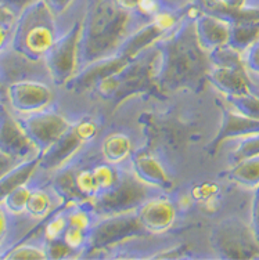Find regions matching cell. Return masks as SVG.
I'll use <instances>...</instances> for the list:
<instances>
[{
  "label": "cell",
  "mask_w": 259,
  "mask_h": 260,
  "mask_svg": "<svg viewBox=\"0 0 259 260\" xmlns=\"http://www.w3.org/2000/svg\"><path fill=\"white\" fill-rule=\"evenodd\" d=\"M194 15L189 10L174 30L155 43L158 50L155 85L161 91H198L207 83L210 53L199 45Z\"/></svg>",
  "instance_id": "obj_1"
},
{
  "label": "cell",
  "mask_w": 259,
  "mask_h": 260,
  "mask_svg": "<svg viewBox=\"0 0 259 260\" xmlns=\"http://www.w3.org/2000/svg\"><path fill=\"white\" fill-rule=\"evenodd\" d=\"M145 24L114 0H90L82 18L78 71L117 54L125 40Z\"/></svg>",
  "instance_id": "obj_2"
},
{
  "label": "cell",
  "mask_w": 259,
  "mask_h": 260,
  "mask_svg": "<svg viewBox=\"0 0 259 260\" xmlns=\"http://www.w3.org/2000/svg\"><path fill=\"white\" fill-rule=\"evenodd\" d=\"M55 17L46 0H36L17 17L10 47L31 60H45L60 36Z\"/></svg>",
  "instance_id": "obj_3"
},
{
  "label": "cell",
  "mask_w": 259,
  "mask_h": 260,
  "mask_svg": "<svg viewBox=\"0 0 259 260\" xmlns=\"http://www.w3.org/2000/svg\"><path fill=\"white\" fill-rule=\"evenodd\" d=\"M158 50L155 45L137 57L132 58L114 75L108 76L96 86V93L104 100L115 103L128 99L130 95L147 91L155 85V68H157Z\"/></svg>",
  "instance_id": "obj_4"
},
{
  "label": "cell",
  "mask_w": 259,
  "mask_h": 260,
  "mask_svg": "<svg viewBox=\"0 0 259 260\" xmlns=\"http://www.w3.org/2000/svg\"><path fill=\"white\" fill-rule=\"evenodd\" d=\"M158 194V190L145 184L136 177L132 170L122 173L118 184L110 191L101 192L86 204L96 219L135 212L150 197Z\"/></svg>",
  "instance_id": "obj_5"
},
{
  "label": "cell",
  "mask_w": 259,
  "mask_h": 260,
  "mask_svg": "<svg viewBox=\"0 0 259 260\" xmlns=\"http://www.w3.org/2000/svg\"><path fill=\"white\" fill-rule=\"evenodd\" d=\"M146 235L150 234L140 224L136 210L122 215L99 217L90 230L85 252L110 249L129 240H136Z\"/></svg>",
  "instance_id": "obj_6"
},
{
  "label": "cell",
  "mask_w": 259,
  "mask_h": 260,
  "mask_svg": "<svg viewBox=\"0 0 259 260\" xmlns=\"http://www.w3.org/2000/svg\"><path fill=\"white\" fill-rule=\"evenodd\" d=\"M82 20H76L70 29L57 38L45 57L51 83L65 86L78 74V51H79Z\"/></svg>",
  "instance_id": "obj_7"
},
{
  "label": "cell",
  "mask_w": 259,
  "mask_h": 260,
  "mask_svg": "<svg viewBox=\"0 0 259 260\" xmlns=\"http://www.w3.org/2000/svg\"><path fill=\"white\" fill-rule=\"evenodd\" d=\"M212 246L222 259H255L259 245L251 227L236 217L220 221L212 231Z\"/></svg>",
  "instance_id": "obj_8"
},
{
  "label": "cell",
  "mask_w": 259,
  "mask_h": 260,
  "mask_svg": "<svg viewBox=\"0 0 259 260\" xmlns=\"http://www.w3.org/2000/svg\"><path fill=\"white\" fill-rule=\"evenodd\" d=\"M54 100V90L46 80H18L6 86L5 103L17 115H28L51 108Z\"/></svg>",
  "instance_id": "obj_9"
},
{
  "label": "cell",
  "mask_w": 259,
  "mask_h": 260,
  "mask_svg": "<svg viewBox=\"0 0 259 260\" xmlns=\"http://www.w3.org/2000/svg\"><path fill=\"white\" fill-rule=\"evenodd\" d=\"M17 116L40 154L63 137L72 126V122L51 108L39 111L35 114Z\"/></svg>",
  "instance_id": "obj_10"
},
{
  "label": "cell",
  "mask_w": 259,
  "mask_h": 260,
  "mask_svg": "<svg viewBox=\"0 0 259 260\" xmlns=\"http://www.w3.org/2000/svg\"><path fill=\"white\" fill-rule=\"evenodd\" d=\"M0 151L21 162L40 154L30 136L26 135L18 116L7 107L5 101H0Z\"/></svg>",
  "instance_id": "obj_11"
},
{
  "label": "cell",
  "mask_w": 259,
  "mask_h": 260,
  "mask_svg": "<svg viewBox=\"0 0 259 260\" xmlns=\"http://www.w3.org/2000/svg\"><path fill=\"white\" fill-rule=\"evenodd\" d=\"M0 78L6 86L26 79L46 80L51 83L45 61L31 60L10 46L0 51Z\"/></svg>",
  "instance_id": "obj_12"
},
{
  "label": "cell",
  "mask_w": 259,
  "mask_h": 260,
  "mask_svg": "<svg viewBox=\"0 0 259 260\" xmlns=\"http://www.w3.org/2000/svg\"><path fill=\"white\" fill-rule=\"evenodd\" d=\"M207 82L214 86L215 89L224 97L245 94V93L259 90L254 85L244 64H211L208 75H207Z\"/></svg>",
  "instance_id": "obj_13"
},
{
  "label": "cell",
  "mask_w": 259,
  "mask_h": 260,
  "mask_svg": "<svg viewBox=\"0 0 259 260\" xmlns=\"http://www.w3.org/2000/svg\"><path fill=\"white\" fill-rule=\"evenodd\" d=\"M136 215L149 234H162L176 220V206L169 197L155 194L136 209Z\"/></svg>",
  "instance_id": "obj_14"
},
{
  "label": "cell",
  "mask_w": 259,
  "mask_h": 260,
  "mask_svg": "<svg viewBox=\"0 0 259 260\" xmlns=\"http://www.w3.org/2000/svg\"><path fill=\"white\" fill-rule=\"evenodd\" d=\"M129 160L132 173L145 184L158 191H170L174 188L172 177L151 151H133Z\"/></svg>",
  "instance_id": "obj_15"
},
{
  "label": "cell",
  "mask_w": 259,
  "mask_h": 260,
  "mask_svg": "<svg viewBox=\"0 0 259 260\" xmlns=\"http://www.w3.org/2000/svg\"><path fill=\"white\" fill-rule=\"evenodd\" d=\"M259 133V119H252L240 114L235 108L224 105L222 107V123L218 135L208 145L210 154H215L219 147L227 140H239L247 136Z\"/></svg>",
  "instance_id": "obj_16"
},
{
  "label": "cell",
  "mask_w": 259,
  "mask_h": 260,
  "mask_svg": "<svg viewBox=\"0 0 259 260\" xmlns=\"http://www.w3.org/2000/svg\"><path fill=\"white\" fill-rule=\"evenodd\" d=\"M194 26L199 45L208 53L220 46L229 45L232 22L223 17L203 11L198 7L194 15Z\"/></svg>",
  "instance_id": "obj_17"
},
{
  "label": "cell",
  "mask_w": 259,
  "mask_h": 260,
  "mask_svg": "<svg viewBox=\"0 0 259 260\" xmlns=\"http://www.w3.org/2000/svg\"><path fill=\"white\" fill-rule=\"evenodd\" d=\"M85 145V141L75 133V130L71 126L70 130L63 137H60L45 152L40 154L39 169L49 170V172L61 169L63 166L70 164Z\"/></svg>",
  "instance_id": "obj_18"
},
{
  "label": "cell",
  "mask_w": 259,
  "mask_h": 260,
  "mask_svg": "<svg viewBox=\"0 0 259 260\" xmlns=\"http://www.w3.org/2000/svg\"><path fill=\"white\" fill-rule=\"evenodd\" d=\"M40 154L31 159L22 160L18 165L0 177V204L5 201L7 195L13 192L21 185L30 184L31 179L35 176L36 170L39 169Z\"/></svg>",
  "instance_id": "obj_19"
},
{
  "label": "cell",
  "mask_w": 259,
  "mask_h": 260,
  "mask_svg": "<svg viewBox=\"0 0 259 260\" xmlns=\"http://www.w3.org/2000/svg\"><path fill=\"white\" fill-rule=\"evenodd\" d=\"M101 154L104 160L114 165H121L129 160L130 155L133 154L130 137L122 132L111 133L101 143Z\"/></svg>",
  "instance_id": "obj_20"
},
{
  "label": "cell",
  "mask_w": 259,
  "mask_h": 260,
  "mask_svg": "<svg viewBox=\"0 0 259 260\" xmlns=\"http://www.w3.org/2000/svg\"><path fill=\"white\" fill-rule=\"evenodd\" d=\"M57 192L53 190V187L47 188H32L30 195V200L26 204L25 215L32 220H43L47 219L55 210L54 197H57Z\"/></svg>",
  "instance_id": "obj_21"
},
{
  "label": "cell",
  "mask_w": 259,
  "mask_h": 260,
  "mask_svg": "<svg viewBox=\"0 0 259 260\" xmlns=\"http://www.w3.org/2000/svg\"><path fill=\"white\" fill-rule=\"evenodd\" d=\"M226 177L237 185L255 190L259 187V156L232 164Z\"/></svg>",
  "instance_id": "obj_22"
},
{
  "label": "cell",
  "mask_w": 259,
  "mask_h": 260,
  "mask_svg": "<svg viewBox=\"0 0 259 260\" xmlns=\"http://www.w3.org/2000/svg\"><path fill=\"white\" fill-rule=\"evenodd\" d=\"M259 39V18H247L232 22L229 46L244 53Z\"/></svg>",
  "instance_id": "obj_23"
},
{
  "label": "cell",
  "mask_w": 259,
  "mask_h": 260,
  "mask_svg": "<svg viewBox=\"0 0 259 260\" xmlns=\"http://www.w3.org/2000/svg\"><path fill=\"white\" fill-rule=\"evenodd\" d=\"M92 170H93L100 194L114 188L115 185L120 183L122 173H124V170L120 169V165H114L107 160L95 164L92 166Z\"/></svg>",
  "instance_id": "obj_24"
},
{
  "label": "cell",
  "mask_w": 259,
  "mask_h": 260,
  "mask_svg": "<svg viewBox=\"0 0 259 260\" xmlns=\"http://www.w3.org/2000/svg\"><path fill=\"white\" fill-rule=\"evenodd\" d=\"M72 165H74V160H72ZM74 177L76 188H78L79 194L82 195L85 202L93 200L95 197L100 194L92 166L90 168H82V166L74 165Z\"/></svg>",
  "instance_id": "obj_25"
},
{
  "label": "cell",
  "mask_w": 259,
  "mask_h": 260,
  "mask_svg": "<svg viewBox=\"0 0 259 260\" xmlns=\"http://www.w3.org/2000/svg\"><path fill=\"white\" fill-rule=\"evenodd\" d=\"M224 99L226 103L237 112L252 119H259V90L240 95H230Z\"/></svg>",
  "instance_id": "obj_26"
},
{
  "label": "cell",
  "mask_w": 259,
  "mask_h": 260,
  "mask_svg": "<svg viewBox=\"0 0 259 260\" xmlns=\"http://www.w3.org/2000/svg\"><path fill=\"white\" fill-rule=\"evenodd\" d=\"M31 191H32V187L30 184L21 185L7 195L2 204L6 206V209L9 210L13 216L25 215V209H26L28 200H30Z\"/></svg>",
  "instance_id": "obj_27"
},
{
  "label": "cell",
  "mask_w": 259,
  "mask_h": 260,
  "mask_svg": "<svg viewBox=\"0 0 259 260\" xmlns=\"http://www.w3.org/2000/svg\"><path fill=\"white\" fill-rule=\"evenodd\" d=\"M259 156V133L239 139L236 148L230 154V162L236 164L239 160Z\"/></svg>",
  "instance_id": "obj_28"
},
{
  "label": "cell",
  "mask_w": 259,
  "mask_h": 260,
  "mask_svg": "<svg viewBox=\"0 0 259 260\" xmlns=\"http://www.w3.org/2000/svg\"><path fill=\"white\" fill-rule=\"evenodd\" d=\"M3 259L7 260H26V259H47L45 246H36L31 244H20L13 249L7 250L3 255Z\"/></svg>",
  "instance_id": "obj_29"
},
{
  "label": "cell",
  "mask_w": 259,
  "mask_h": 260,
  "mask_svg": "<svg viewBox=\"0 0 259 260\" xmlns=\"http://www.w3.org/2000/svg\"><path fill=\"white\" fill-rule=\"evenodd\" d=\"M15 20H17V15L14 13L0 6V51H3L6 47L10 46Z\"/></svg>",
  "instance_id": "obj_30"
},
{
  "label": "cell",
  "mask_w": 259,
  "mask_h": 260,
  "mask_svg": "<svg viewBox=\"0 0 259 260\" xmlns=\"http://www.w3.org/2000/svg\"><path fill=\"white\" fill-rule=\"evenodd\" d=\"M72 129L75 130V133L79 136L82 140L85 141L86 144L93 140L99 132V125L93 118L90 116H85L80 118L79 120H76L72 123Z\"/></svg>",
  "instance_id": "obj_31"
},
{
  "label": "cell",
  "mask_w": 259,
  "mask_h": 260,
  "mask_svg": "<svg viewBox=\"0 0 259 260\" xmlns=\"http://www.w3.org/2000/svg\"><path fill=\"white\" fill-rule=\"evenodd\" d=\"M43 246H45L47 259H67V257H74L75 252L65 244L63 238L61 240L45 242Z\"/></svg>",
  "instance_id": "obj_32"
},
{
  "label": "cell",
  "mask_w": 259,
  "mask_h": 260,
  "mask_svg": "<svg viewBox=\"0 0 259 260\" xmlns=\"http://www.w3.org/2000/svg\"><path fill=\"white\" fill-rule=\"evenodd\" d=\"M243 61L249 74L259 76V39L243 53Z\"/></svg>",
  "instance_id": "obj_33"
},
{
  "label": "cell",
  "mask_w": 259,
  "mask_h": 260,
  "mask_svg": "<svg viewBox=\"0 0 259 260\" xmlns=\"http://www.w3.org/2000/svg\"><path fill=\"white\" fill-rule=\"evenodd\" d=\"M249 227L252 230L255 241L259 245V187L255 188L254 198H252V206H251V223Z\"/></svg>",
  "instance_id": "obj_34"
},
{
  "label": "cell",
  "mask_w": 259,
  "mask_h": 260,
  "mask_svg": "<svg viewBox=\"0 0 259 260\" xmlns=\"http://www.w3.org/2000/svg\"><path fill=\"white\" fill-rule=\"evenodd\" d=\"M15 217L6 209V206L3 204H0V244L6 240V237L9 234V231L11 229V219ZM18 217V216H17Z\"/></svg>",
  "instance_id": "obj_35"
},
{
  "label": "cell",
  "mask_w": 259,
  "mask_h": 260,
  "mask_svg": "<svg viewBox=\"0 0 259 260\" xmlns=\"http://www.w3.org/2000/svg\"><path fill=\"white\" fill-rule=\"evenodd\" d=\"M35 2L36 0H0V6L6 7L7 10H10L11 13H14L18 17L28 6L35 3Z\"/></svg>",
  "instance_id": "obj_36"
},
{
  "label": "cell",
  "mask_w": 259,
  "mask_h": 260,
  "mask_svg": "<svg viewBox=\"0 0 259 260\" xmlns=\"http://www.w3.org/2000/svg\"><path fill=\"white\" fill-rule=\"evenodd\" d=\"M21 160L15 159L14 156L9 155V154H6L3 151H0V177L2 176H5L7 172H10L13 168L20 164Z\"/></svg>",
  "instance_id": "obj_37"
},
{
  "label": "cell",
  "mask_w": 259,
  "mask_h": 260,
  "mask_svg": "<svg viewBox=\"0 0 259 260\" xmlns=\"http://www.w3.org/2000/svg\"><path fill=\"white\" fill-rule=\"evenodd\" d=\"M74 0H46V3L50 6L55 15H60L68 10Z\"/></svg>",
  "instance_id": "obj_38"
},
{
  "label": "cell",
  "mask_w": 259,
  "mask_h": 260,
  "mask_svg": "<svg viewBox=\"0 0 259 260\" xmlns=\"http://www.w3.org/2000/svg\"><path fill=\"white\" fill-rule=\"evenodd\" d=\"M6 100V85L3 83V80L0 78V101Z\"/></svg>",
  "instance_id": "obj_39"
},
{
  "label": "cell",
  "mask_w": 259,
  "mask_h": 260,
  "mask_svg": "<svg viewBox=\"0 0 259 260\" xmlns=\"http://www.w3.org/2000/svg\"><path fill=\"white\" fill-rule=\"evenodd\" d=\"M191 2H193V3H194V5H197V3H198L199 0H191Z\"/></svg>",
  "instance_id": "obj_40"
}]
</instances>
